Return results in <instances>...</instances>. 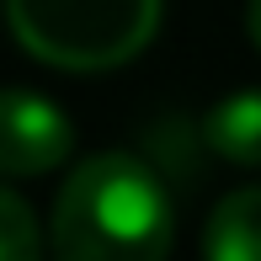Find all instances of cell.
I'll return each instance as SVG.
<instances>
[{
    "mask_svg": "<svg viewBox=\"0 0 261 261\" xmlns=\"http://www.w3.org/2000/svg\"><path fill=\"white\" fill-rule=\"evenodd\" d=\"M208 149L229 165H261V91H234L203 123Z\"/></svg>",
    "mask_w": 261,
    "mask_h": 261,
    "instance_id": "5b68a950",
    "label": "cell"
},
{
    "mask_svg": "<svg viewBox=\"0 0 261 261\" xmlns=\"http://www.w3.org/2000/svg\"><path fill=\"white\" fill-rule=\"evenodd\" d=\"M0 261H43V229L16 187L0 192Z\"/></svg>",
    "mask_w": 261,
    "mask_h": 261,
    "instance_id": "8992f818",
    "label": "cell"
},
{
    "mask_svg": "<svg viewBox=\"0 0 261 261\" xmlns=\"http://www.w3.org/2000/svg\"><path fill=\"white\" fill-rule=\"evenodd\" d=\"M176 240L171 192L128 149H101L69 171L48 219L54 261H165Z\"/></svg>",
    "mask_w": 261,
    "mask_h": 261,
    "instance_id": "6da1fadb",
    "label": "cell"
},
{
    "mask_svg": "<svg viewBox=\"0 0 261 261\" xmlns=\"http://www.w3.org/2000/svg\"><path fill=\"white\" fill-rule=\"evenodd\" d=\"M245 32H251V43H256V54H261V0L245 6Z\"/></svg>",
    "mask_w": 261,
    "mask_h": 261,
    "instance_id": "52a82bcc",
    "label": "cell"
},
{
    "mask_svg": "<svg viewBox=\"0 0 261 261\" xmlns=\"http://www.w3.org/2000/svg\"><path fill=\"white\" fill-rule=\"evenodd\" d=\"M203 261H261V187L219 197L203 229Z\"/></svg>",
    "mask_w": 261,
    "mask_h": 261,
    "instance_id": "277c9868",
    "label": "cell"
},
{
    "mask_svg": "<svg viewBox=\"0 0 261 261\" xmlns=\"http://www.w3.org/2000/svg\"><path fill=\"white\" fill-rule=\"evenodd\" d=\"M160 0H11V32L54 69L96 75L149 48Z\"/></svg>",
    "mask_w": 261,
    "mask_h": 261,
    "instance_id": "7a4b0ae2",
    "label": "cell"
},
{
    "mask_svg": "<svg viewBox=\"0 0 261 261\" xmlns=\"http://www.w3.org/2000/svg\"><path fill=\"white\" fill-rule=\"evenodd\" d=\"M75 149V128L48 96L38 91H6V112H0V165L11 181L21 176H43Z\"/></svg>",
    "mask_w": 261,
    "mask_h": 261,
    "instance_id": "3957f363",
    "label": "cell"
}]
</instances>
